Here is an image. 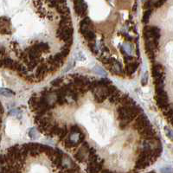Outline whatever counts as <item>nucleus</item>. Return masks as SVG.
<instances>
[{"instance_id": "obj_1", "label": "nucleus", "mask_w": 173, "mask_h": 173, "mask_svg": "<svg viewBox=\"0 0 173 173\" xmlns=\"http://www.w3.org/2000/svg\"><path fill=\"white\" fill-rule=\"evenodd\" d=\"M152 75L155 83L156 91L165 89V69L160 63H155L152 66Z\"/></svg>"}, {"instance_id": "obj_2", "label": "nucleus", "mask_w": 173, "mask_h": 173, "mask_svg": "<svg viewBox=\"0 0 173 173\" xmlns=\"http://www.w3.org/2000/svg\"><path fill=\"white\" fill-rule=\"evenodd\" d=\"M85 140V134L81 132H70L69 136L67 139H64V146L66 148H72L78 146L81 143H83Z\"/></svg>"}, {"instance_id": "obj_3", "label": "nucleus", "mask_w": 173, "mask_h": 173, "mask_svg": "<svg viewBox=\"0 0 173 173\" xmlns=\"http://www.w3.org/2000/svg\"><path fill=\"white\" fill-rule=\"evenodd\" d=\"M145 40L152 39L154 43L158 47L160 38V29L157 26H145L143 29Z\"/></svg>"}, {"instance_id": "obj_4", "label": "nucleus", "mask_w": 173, "mask_h": 173, "mask_svg": "<svg viewBox=\"0 0 173 173\" xmlns=\"http://www.w3.org/2000/svg\"><path fill=\"white\" fill-rule=\"evenodd\" d=\"M73 27H59L56 30V36L66 44L72 45L73 43Z\"/></svg>"}, {"instance_id": "obj_5", "label": "nucleus", "mask_w": 173, "mask_h": 173, "mask_svg": "<svg viewBox=\"0 0 173 173\" xmlns=\"http://www.w3.org/2000/svg\"><path fill=\"white\" fill-rule=\"evenodd\" d=\"M92 92L94 94V97H95V101L98 103H102L105 99H107L111 93L109 85L108 86H98V87L95 88L92 90Z\"/></svg>"}, {"instance_id": "obj_6", "label": "nucleus", "mask_w": 173, "mask_h": 173, "mask_svg": "<svg viewBox=\"0 0 173 173\" xmlns=\"http://www.w3.org/2000/svg\"><path fill=\"white\" fill-rule=\"evenodd\" d=\"M156 101H157L158 106L159 108H161L162 110L165 109L169 105L168 95H167L166 92L165 91V89L156 91Z\"/></svg>"}, {"instance_id": "obj_7", "label": "nucleus", "mask_w": 173, "mask_h": 173, "mask_svg": "<svg viewBox=\"0 0 173 173\" xmlns=\"http://www.w3.org/2000/svg\"><path fill=\"white\" fill-rule=\"evenodd\" d=\"M148 125H151V123L149 121L147 116L145 113H141L140 114H139V117L136 119L134 125H133V127L139 132L140 131H142L144 128H146Z\"/></svg>"}, {"instance_id": "obj_8", "label": "nucleus", "mask_w": 173, "mask_h": 173, "mask_svg": "<svg viewBox=\"0 0 173 173\" xmlns=\"http://www.w3.org/2000/svg\"><path fill=\"white\" fill-rule=\"evenodd\" d=\"M89 149L90 146L87 142H83L82 143V146L78 150V151L75 153L74 158L78 162H84L86 158L88 157V152H89Z\"/></svg>"}, {"instance_id": "obj_9", "label": "nucleus", "mask_w": 173, "mask_h": 173, "mask_svg": "<svg viewBox=\"0 0 173 173\" xmlns=\"http://www.w3.org/2000/svg\"><path fill=\"white\" fill-rule=\"evenodd\" d=\"M74 11L77 16H84L87 12V4L84 2V0H74Z\"/></svg>"}, {"instance_id": "obj_10", "label": "nucleus", "mask_w": 173, "mask_h": 173, "mask_svg": "<svg viewBox=\"0 0 173 173\" xmlns=\"http://www.w3.org/2000/svg\"><path fill=\"white\" fill-rule=\"evenodd\" d=\"M109 67V69H110V70H111V72L112 73H113V74H123V69H122V65H121V63L119 62V61H117L116 59H114L113 60V62L108 66Z\"/></svg>"}, {"instance_id": "obj_11", "label": "nucleus", "mask_w": 173, "mask_h": 173, "mask_svg": "<svg viewBox=\"0 0 173 173\" xmlns=\"http://www.w3.org/2000/svg\"><path fill=\"white\" fill-rule=\"evenodd\" d=\"M93 29V23L89 18H84L80 23V32L83 33L84 31Z\"/></svg>"}, {"instance_id": "obj_12", "label": "nucleus", "mask_w": 173, "mask_h": 173, "mask_svg": "<svg viewBox=\"0 0 173 173\" xmlns=\"http://www.w3.org/2000/svg\"><path fill=\"white\" fill-rule=\"evenodd\" d=\"M48 71V66L46 63H41L38 65L37 69H36V77L38 78V80H41L43 78H44L45 74H47Z\"/></svg>"}, {"instance_id": "obj_13", "label": "nucleus", "mask_w": 173, "mask_h": 173, "mask_svg": "<svg viewBox=\"0 0 173 173\" xmlns=\"http://www.w3.org/2000/svg\"><path fill=\"white\" fill-rule=\"evenodd\" d=\"M139 63L137 62H132L126 63L125 68V73L127 74V75L131 76L132 74L137 70V69L139 68Z\"/></svg>"}, {"instance_id": "obj_14", "label": "nucleus", "mask_w": 173, "mask_h": 173, "mask_svg": "<svg viewBox=\"0 0 173 173\" xmlns=\"http://www.w3.org/2000/svg\"><path fill=\"white\" fill-rule=\"evenodd\" d=\"M120 96H121L120 92L119 91V89H118L117 88H115L112 91V93L110 94V95L108 96V98H107V99H109L110 103L116 104V103H120Z\"/></svg>"}, {"instance_id": "obj_15", "label": "nucleus", "mask_w": 173, "mask_h": 173, "mask_svg": "<svg viewBox=\"0 0 173 173\" xmlns=\"http://www.w3.org/2000/svg\"><path fill=\"white\" fill-rule=\"evenodd\" d=\"M166 2V0H147V2L145 4V7L148 10V9H152V8H158L160 6H162Z\"/></svg>"}, {"instance_id": "obj_16", "label": "nucleus", "mask_w": 173, "mask_h": 173, "mask_svg": "<svg viewBox=\"0 0 173 173\" xmlns=\"http://www.w3.org/2000/svg\"><path fill=\"white\" fill-rule=\"evenodd\" d=\"M81 35L84 36V38H85L88 43L95 42L96 36H95V31H94L93 29H88V30L84 31L83 33H81Z\"/></svg>"}, {"instance_id": "obj_17", "label": "nucleus", "mask_w": 173, "mask_h": 173, "mask_svg": "<svg viewBox=\"0 0 173 173\" xmlns=\"http://www.w3.org/2000/svg\"><path fill=\"white\" fill-rule=\"evenodd\" d=\"M38 50H40L41 52H48L50 50V45L47 43H35L34 44Z\"/></svg>"}, {"instance_id": "obj_18", "label": "nucleus", "mask_w": 173, "mask_h": 173, "mask_svg": "<svg viewBox=\"0 0 173 173\" xmlns=\"http://www.w3.org/2000/svg\"><path fill=\"white\" fill-rule=\"evenodd\" d=\"M38 99H39V97H37L36 95H32L31 98L29 99V106L33 111H35V109L36 107V105L38 103Z\"/></svg>"}, {"instance_id": "obj_19", "label": "nucleus", "mask_w": 173, "mask_h": 173, "mask_svg": "<svg viewBox=\"0 0 173 173\" xmlns=\"http://www.w3.org/2000/svg\"><path fill=\"white\" fill-rule=\"evenodd\" d=\"M164 111V114L165 115V117L168 119L170 117L173 116V105L172 104H169L165 109H163Z\"/></svg>"}, {"instance_id": "obj_20", "label": "nucleus", "mask_w": 173, "mask_h": 173, "mask_svg": "<svg viewBox=\"0 0 173 173\" xmlns=\"http://www.w3.org/2000/svg\"><path fill=\"white\" fill-rule=\"evenodd\" d=\"M0 95L10 97V96H13L15 95V93L13 91H11V89H7V88H0Z\"/></svg>"}, {"instance_id": "obj_21", "label": "nucleus", "mask_w": 173, "mask_h": 173, "mask_svg": "<svg viewBox=\"0 0 173 173\" xmlns=\"http://www.w3.org/2000/svg\"><path fill=\"white\" fill-rule=\"evenodd\" d=\"M68 134V130H67V126H63V127H61V130H60V132L58 134V137L61 140H64V139L66 138Z\"/></svg>"}, {"instance_id": "obj_22", "label": "nucleus", "mask_w": 173, "mask_h": 173, "mask_svg": "<svg viewBox=\"0 0 173 173\" xmlns=\"http://www.w3.org/2000/svg\"><path fill=\"white\" fill-rule=\"evenodd\" d=\"M151 9H148V10L144 13L143 18H142L143 24H147V23H148L149 19H150V17H151Z\"/></svg>"}, {"instance_id": "obj_23", "label": "nucleus", "mask_w": 173, "mask_h": 173, "mask_svg": "<svg viewBox=\"0 0 173 173\" xmlns=\"http://www.w3.org/2000/svg\"><path fill=\"white\" fill-rule=\"evenodd\" d=\"M63 80H64V79H63L62 77H58V78L55 79L54 81H52L50 84H51L53 87H59V86H61V84H62Z\"/></svg>"}, {"instance_id": "obj_24", "label": "nucleus", "mask_w": 173, "mask_h": 173, "mask_svg": "<svg viewBox=\"0 0 173 173\" xmlns=\"http://www.w3.org/2000/svg\"><path fill=\"white\" fill-rule=\"evenodd\" d=\"M70 46H71V45H69V44H66V43H65V45L62 48V50H61V53L63 55V56H64V57H66V56L69 54V51H70Z\"/></svg>"}, {"instance_id": "obj_25", "label": "nucleus", "mask_w": 173, "mask_h": 173, "mask_svg": "<svg viewBox=\"0 0 173 173\" xmlns=\"http://www.w3.org/2000/svg\"><path fill=\"white\" fill-rule=\"evenodd\" d=\"M165 135L172 140L173 141V130L171 129L170 127L168 126H165Z\"/></svg>"}, {"instance_id": "obj_26", "label": "nucleus", "mask_w": 173, "mask_h": 173, "mask_svg": "<svg viewBox=\"0 0 173 173\" xmlns=\"http://www.w3.org/2000/svg\"><path fill=\"white\" fill-rule=\"evenodd\" d=\"M94 70L99 75H102V76H106V70H104L101 67H99V66H95V68H94Z\"/></svg>"}, {"instance_id": "obj_27", "label": "nucleus", "mask_w": 173, "mask_h": 173, "mask_svg": "<svg viewBox=\"0 0 173 173\" xmlns=\"http://www.w3.org/2000/svg\"><path fill=\"white\" fill-rule=\"evenodd\" d=\"M29 136L31 139H35L37 135H36V128H30L29 131Z\"/></svg>"}, {"instance_id": "obj_28", "label": "nucleus", "mask_w": 173, "mask_h": 173, "mask_svg": "<svg viewBox=\"0 0 173 173\" xmlns=\"http://www.w3.org/2000/svg\"><path fill=\"white\" fill-rule=\"evenodd\" d=\"M148 82V73L146 72L144 75H143V78L141 80V83H142V86H146Z\"/></svg>"}, {"instance_id": "obj_29", "label": "nucleus", "mask_w": 173, "mask_h": 173, "mask_svg": "<svg viewBox=\"0 0 173 173\" xmlns=\"http://www.w3.org/2000/svg\"><path fill=\"white\" fill-rule=\"evenodd\" d=\"M124 59H125V63H129V62H133V56H132V55H130L128 54H126L125 55H124Z\"/></svg>"}, {"instance_id": "obj_30", "label": "nucleus", "mask_w": 173, "mask_h": 173, "mask_svg": "<svg viewBox=\"0 0 173 173\" xmlns=\"http://www.w3.org/2000/svg\"><path fill=\"white\" fill-rule=\"evenodd\" d=\"M122 46H123V48L125 49V50L128 54H130V53H131V51H132V45H131L129 43H124Z\"/></svg>"}, {"instance_id": "obj_31", "label": "nucleus", "mask_w": 173, "mask_h": 173, "mask_svg": "<svg viewBox=\"0 0 173 173\" xmlns=\"http://www.w3.org/2000/svg\"><path fill=\"white\" fill-rule=\"evenodd\" d=\"M71 132H81L82 131L77 125H74L71 126Z\"/></svg>"}, {"instance_id": "obj_32", "label": "nucleus", "mask_w": 173, "mask_h": 173, "mask_svg": "<svg viewBox=\"0 0 173 173\" xmlns=\"http://www.w3.org/2000/svg\"><path fill=\"white\" fill-rule=\"evenodd\" d=\"M20 113H21V112L18 109H14V110H11L10 112V114L11 115H13V116H19Z\"/></svg>"}, {"instance_id": "obj_33", "label": "nucleus", "mask_w": 173, "mask_h": 173, "mask_svg": "<svg viewBox=\"0 0 173 173\" xmlns=\"http://www.w3.org/2000/svg\"><path fill=\"white\" fill-rule=\"evenodd\" d=\"M161 172H173V169L171 167H164L160 170Z\"/></svg>"}, {"instance_id": "obj_34", "label": "nucleus", "mask_w": 173, "mask_h": 173, "mask_svg": "<svg viewBox=\"0 0 173 173\" xmlns=\"http://www.w3.org/2000/svg\"><path fill=\"white\" fill-rule=\"evenodd\" d=\"M3 112H4V109H3V106H2L1 102H0V113H3Z\"/></svg>"}]
</instances>
